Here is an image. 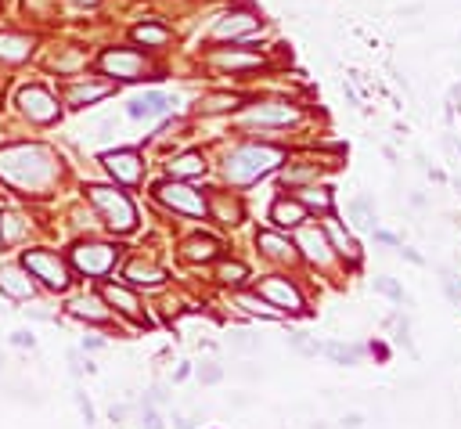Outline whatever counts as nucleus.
<instances>
[{"label":"nucleus","mask_w":461,"mask_h":429,"mask_svg":"<svg viewBox=\"0 0 461 429\" xmlns=\"http://www.w3.org/2000/svg\"><path fill=\"white\" fill-rule=\"evenodd\" d=\"M101 69L108 76H119V80H141L148 73V61L141 51H108L101 58Z\"/></svg>","instance_id":"nucleus-8"},{"label":"nucleus","mask_w":461,"mask_h":429,"mask_svg":"<svg viewBox=\"0 0 461 429\" xmlns=\"http://www.w3.org/2000/svg\"><path fill=\"white\" fill-rule=\"evenodd\" d=\"M115 256H119V249H112V245L83 242V245L72 249V267L80 274H87V278H105V274L115 267Z\"/></svg>","instance_id":"nucleus-6"},{"label":"nucleus","mask_w":461,"mask_h":429,"mask_svg":"<svg viewBox=\"0 0 461 429\" xmlns=\"http://www.w3.org/2000/svg\"><path fill=\"white\" fill-rule=\"evenodd\" d=\"M0 98H4V80H0Z\"/></svg>","instance_id":"nucleus-52"},{"label":"nucleus","mask_w":461,"mask_h":429,"mask_svg":"<svg viewBox=\"0 0 461 429\" xmlns=\"http://www.w3.org/2000/svg\"><path fill=\"white\" fill-rule=\"evenodd\" d=\"M213 66H220V69H256V66H263V58L245 54V51H220V54H213Z\"/></svg>","instance_id":"nucleus-25"},{"label":"nucleus","mask_w":461,"mask_h":429,"mask_svg":"<svg viewBox=\"0 0 461 429\" xmlns=\"http://www.w3.org/2000/svg\"><path fill=\"white\" fill-rule=\"evenodd\" d=\"M314 173H317L314 166H299V170H289V173H285V180H289V184H299V180L314 177Z\"/></svg>","instance_id":"nucleus-41"},{"label":"nucleus","mask_w":461,"mask_h":429,"mask_svg":"<svg viewBox=\"0 0 461 429\" xmlns=\"http://www.w3.org/2000/svg\"><path fill=\"white\" fill-rule=\"evenodd\" d=\"M112 94V83H76V87H69V105H90V101H98V98H108Z\"/></svg>","instance_id":"nucleus-24"},{"label":"nucleus","mask_w":461,"mask_h":429,"mask_svg":"<svg viewBox=\"0 0 461 429\" xmlns=\"http://www.w3.org/2000/svg\"><path fill=\"white\" fill-rule=\"evenodd\" d=\"M76 408L83 411V418H87V425H90V422H94V404H90V401H87V393H80V390H76Z\"/></svg>","instance_id":"nucleus-40"},{"label":"nucleus","mask_w":461,"mask_h":429,"mask_svg":"<svg viewBox=\"0 0 461 429\" xmlns=\"http://www.w3.org/2000/svg\"><path fill=\"white\" fill-rule=\"evenodd\" d=\"M278 163H282V148L245 144V148L231 151V159H227V180H234V184H253V180H260L263 173H270Z\"/></svg>","instance_id":"nucleus-2"},{"label":"nucleus","mask_w":461,"mask_h":429,"mask_svg":"<svg viewBox=\"0 0 461 429\" xmlns=\"http://www.w3.org/2000/svg\"><path fill=\"white\" fill-rule=\"evenodd\" d=\"M324 235L331 238V245H335V253H339L343 260H350V263H357L360 260V245L353 242V235L335 220V213H324Z\"/></svg>","instance_id":"nucleus-13"},{"label":"nucleus","mask_w":461,"mask_h":429,"mask_svg":"<svg viewBox=\"0 0 461 429\" xmlns=\"http://www.w3.org/2000/svg\"><path fill=\"white\" fill-rule=\"evenodd\" d=\"M156 199L163 206H170L173 213H184V217H206L209 213V202L202 192L188 188V184H177V180H166L156 188Z\"/></svg>","instance_id":"nucleus-5"},{"label":"nucleus","mask_w":461,"mask_h":429,"mask_svg":"<svg viewBox=\"0 0 461 429\" xmlns=\"http://www.w3.org/2000/svg\"><path fill=\"white\" fill-rule=\"evenodd\" d=\"M299 202H303L306 209L331 213V195H328V188H303V192H299Z\"/></svg>","instance_id":"nucleus-34"},{"label":"nucleus","mask_w":461,"mask_h":429,"mask_svg":"<svg viewBox=\"0 0 461 429\" xmlns=\"http://www.w3.org/2000/svg\"><path fill=\"white\" fill-rule=\"evenodd\" d=\"M25 231H29V224H25L22 213H0V245H4V249L18 245Z\"/></svg>","instance_id":"nucleus-23"},{"label":"nucleus","mask_w":461,"mask_h":429,"mask_svg":"<svg viewBox=\"0 0 461 429\" xmlns=\"http://www.w3.org/2000/svg\"><path fill=\"white\" fill-rule=\"evenodd\" d=\"M134 40L144 44V47H163V44L170 40V29H166V25H156V22H144V25L134 29Z\"/></svg>","instance_id":"nucleus-30"},{"label":"nucleus","mask_w":461,"mask_h":429,"mask_svg":"<svg viewBox=\"0 0 461 429\" xmlns=\"http://www.w3.org/2000/svg\"><path fill=\"white\" fill-rule=\"evenodd\" d=\"M137 425H141V429H163V415L156 411V404H144V408L137 411Z\"/></svg>","instance_id":"nucleus-37"},{"label":"nucleus","mask_w":461,"mask_h":429,"mask_svg":"<svg viewBox=\"0 0 461 429\" xmlns=\"http://www.w3.org/2000/svg\"><path fill=\"white\" fill-rule=\"evenodd\" d=\"M457 151H461V141H457Z\"/></svg>","instance_id":"nucleus-53"},{"label":"nucleus","mask_w":461,"mask_h":429,"mask_svg":"<svg viewBox=\"0 0 461 429\" xmlns=\"http://www.w3.org/2000/svg\"><path fill=\"white\" fill-rule=\"evenodd\" d=\"M0 289H4L11 299H29L33 296V282H29V271L18 267H0Z\"/></svg>","instance_id":"nucleus-15"},{"label":"nucleus","mask_w":461,"mask_h":429,"mask_svg":"<svg viewBox=\"0 0 461 429\" xmlns=\"http://www.w3.org/2000/svg\"><path fill=\"white\" fill-rule=\"evenodd\" d=\"M127 415H130V408H122V404H119V408H115V404L108 408V418H112V422H122Z\"/></svg>","instance_id":"nucleus-45"},{"label":"nucleus","mask_w":461,"mask_h":429,"mask_svg":"<svg viewBox=\"0 0 461 429\" xmlns=\"http://www.w3.org/2000/svg\"><path fill=\"white\" fill-rule=\"evenodd\" d=\"M270 220L278 228H299L306 220V206L299 199H278L274 209H270Z\"/></svg>","instance_id":"nucleus-17"},{"label":"nucleus","mask_w":461,"mask_h":429,"mask_svg":"<svg viewBox=\"0 0 461 429\" xmlns=\"http://www.w3.org/2000/svg\"><path fill=\"white\" fill-rule=\"evenodd\" d=\"M29 54H33V37L0 33V61H25Z\"/></svg>","instance_id":"nucleus-19"},{"label":"nucleus","mask_w":461,"mask_h":429,"mask_svg":"<svg viewBox=\"0 0 461 429\" xmlns=\"http://www.w3.org/2000/svg\"><path fill=\"white\" fill-rule=\"evenodd\" d=\"M400 253H404V256H408V260H411V263H422V256H418V253H415V249H400Z\"/></svg>","instance_id":"nucleus-48"},{"label":"nucleus","mask_w":461,"mask_h":429,"mask_svg":"<svg viewBox=\"0 0 461 429\" xmlns=\"http://www.w3.org/2000/svg\"><path fill=\"white\" fill-rule=\"evenodd\" d=\"M350 213L357 217L360 228H375V209H372V202H367V199H357V202L350 206Z\"/></svg>","instance_id":"nucleus-35"},{"label":"nucleus","mask_w":461,"mask_h":429,"mask_svg":"<svg viewBox=\"0 0 461 429\" xmlns=\"http://www.w3.org/2000/svg\"><path fill=\"white\" fill-rule=\"evenodd\" d=\"M11 343H15V347H29V350H33V347H37V340H33V332H15V335H11Z\"/></svg>","instance_id":"nucleus-43"},{"label":"nucleus","mask_w":461,"mask_h":429,"mask_svg":"<svg viewBox=\"0 0 461 429\" xmlns=\"http://www.w3.org/2000/svg\"><path fill=\"white\" fill-rule=\"evenodd\" d=\"M122 278H127L130 285H163L166 271L156 267V263H144V260H130L127 271H122Z\"/></svg>","instance_id":"nucleus-18"},{"label":"nucleus","mask_w":461,"mask_h":429,"mask_svg":"<svg viewBox=\"0 0 461 429\" xmlns=\"http://www.w3.org/2000/svg\"><path fill=\"white\" fill-rule=\"evenodd\" d=\"M170 108V98H163V94H144V98H137L127 112H130V119H151V116H163Z\"/></svg>","instance_id":"nucleus-27"},{"label":"nucleus","mask_w":461,"mask_h":429,"mask_svg":"<svg viewBox=\"0 0 461 429\" xmlns=\"http://www.w3.org/2000/svg\"><path fill=\"white\" fill-rule=\"evenodd\" d=\"M105 347V340H98V335H87L83 340V350H101Z\"/></svg>","instance_id":"nucleus-47"},{"label":"nucleus","mask_w":461,"mask_h":429,"mask_svg":"<svg viewBox=\"0 0 461 429\" xmlns=\"http://www.w3.org/2000/svg\"><path fill=\"white\" fill-rule=\"evenodd\" d=\"M231 340H234V347H238V350H245V354H249V350H256V340H249L245 332H234Z\"/></svg>","instance_id":"nucleus-42"},{"label":"nucleus","mask_w":461,"mask_h":429,"mask_svg":"<svg viewBox=\"0 0 461 429\" xmlns=\"http://www.w3.org/2000/svg\"><path fill=\"white\" fill-rule=\"evenodd\" d=\"M256 245H260L267 256H274V260H292V256H296V245H292L289 238H282V235H274V231H260V235H256Z\"/></svg>","instance_id":"nucleus-22"},{"label":"nucleus","mask_w":461,"mask_h":429,"mask_svg":"<svg viewBox=\"0 0 461 429\" xmlns=\"http://www.w3.org/2000/svg\"><path fill=\"white\" fill-rule=\"evenodd\" d=\"M101 299L112 306V311H119V314H127V318H141V303H137V296L130 292V289H122V285H101Z\"/></svg>","instance_id":"nucleus-16"},{"label":"nucleus","mask_w":461,"mask_h":429,"mask_svg":"<svg viewBox=\"0 0 461 429\" xmlns=\"http://www.w3.org/2000/svg\"><path fill=\"white\" fill-rule=\"evenodd\" d=\"M245 278H249V267L238 263V260H224L217 267V282H224V285H241Z\"/></svg>","instance_id":"nucleus-33"},{"label":"nucleus","mask_w":461,"mask_h":429,"mask_svg":"<svg viewBox=\"0 0 461 429\" xmlns=\"http://www.w3.org/2000/svg\"><path fill=\"white\" fill-rule=\"evenodd\" d=\"M18 105L25 108V116L33 123H54L58 119V105H54V98L47 94L44 87H25L18 94Z\"/></svg>","instance_id":"nucleus-11"},{"label":"nucleus","mask_w":461,"mask_h":429,"mask_svg":"<svg viewBox=\"0 0 461 429\" xmlns=\"http://www.w3.org/2000/svg\"><path fill=\"white\" fill-rule=\"evenodd\" d=\"M238 306H241L245 314H256V318H270V321L278 318V306H270L263 296H253V292H241V296H238Z\"/></svg>","instance_id":"nucleus-31"},{"label":"nucleus","mask_w":461,"mask_h":429,"mask_svg":"<svg viewBox=\"0 0 461 429\" xmlns=\"http://www.w3.org/2000/svg\"><path fill=\"white\" fill-rule=\"evenodd\" d=\"M375 292H382V296H389V299H396V303H408L404 289L396 285L393 278H375Z\"/></svg>","instance_id":"nucleus-38"},{"label":"nucleus","mask_w":461,"mask_h":429,"mask_svg":"<svg viewBox=\"0 0 461 429\" xmlns=\"http://www.w3.org/2000/svg\"><path fill=\"white\" fill-rule=\"evenodd\" d=\"M105 170L119 180V184H137L144 177V159L137 156L134 148H119L105 156Z\"/></svg>","instance_id":"nucleus-9"},{"label":"nucleus","mask_w":461,"mask_h":429,"mask_svg":"<svg viewBox=\"0 0 461 429\" xmlns=\"http://www.w3.org/2000/svg\"><path fill=\"white\" fill-rule=\"evenodd\" d=\"M22 267L33 274V278H40L47 289H54V292H65L69 282H72L69 263L61 260L58 253H51V249H25L22 253Z\"/></svg>","instance_id":"nucleus-4"},{"label":"nucleus","mask_w":461,"mask_h":429,"mask_svg":"<svg viewBox=\"0 0 461 429\" xmlns=\"http://www.w3.org/2000/svg\"><path fill=\"white\" fill-rule=\"evenodd\" d=\"M256 25H260V18L253 11H231L213 25V37L217 40H238V37H249Z\"/></svg>","instance_id":"nucleus-12"},{"label":"nucleus","mask_w":461,"mask_h":429,"mask_svg":"<svg viewBox=\"0 0 461 429\" xmlns=\"http://www.w3.org/2000/svg\"><path fill=\"white\" fill-rule=\"evenodd\" d=\"M173 422H177V429H195V425H191V418H173Z\"/></svg>","instance_id":"nucleus-49"},{"label":"nucleus","mask_w":461,"mask_h":429,"mask_svg":"<svg viewBox=\"0 0 461 429\" xmlns=\"http://www.w3.org/2000/svg\"><path fill=\"white\" fill-rule=\"evenodd\" d=\"M206 173V159L198 151H184V156L170 159V177H202Z\"/></svg>","instance_id":"nucleus-26"},{"label":"nucleus","mask_w":461,"mask_h":429,"mask_svg":"<svg viewBox=\"0 0 461 429\" xmlns=\"http://www.w3.org/2000/svg\"><path fill=\"white\" fill-rule=\"evenodd\" d=\"M209 202V217L213 220H220V224H227V228H234L238 220H241V206L234 202V199H227L224 192H217L213 199H206Z\"/></svg>","instance_id":"nucleus-20"},{"label":"nucleus","mask_w":461,"mask_h":429,"mask_svg":"<svg viewBox=\"0 0 461 429\" xmlns=\"http://www.w3.org/2000/svg\"><path fill=\"white\" fill-rule=\"evenodd\" d=\"M443 289H447V296H450V299H454V303H457V299H461V296H457V285H454V274H450V271H447V267H443Z\"/></svg>","instance_id":"nucleus-44"},{"label":"nucleus","mask_w":461,"mask_h":429,"mask_svg":"<svg viewBox=\"0 0 461 429\" xmlns=\"http://www.w3.org/2000/svg\"><path fill=\"white\" fill-rule=\"evenodd\" d=\"M360 425H364L360 415H343V429H360Z\"/></svg>","instance_id":"nucleus-46"},{"label":"nucleus","mask_w":461,"mask_h":429,"mask_svg":"<svg viewBox=\"0 0 461 429\" xmlns=\"http://www.w3.org/2000/svg\"><path fill=\"white\" fill-rule=\"evenodd\" d=\"M289 347H292L296 354H303V357H317V354H321V343L306 340V335H289Z\"/></svg>","instance_id":"nucleus-36"},{"label":"nucleus","mask_w":461,"mask_h":429,"mask_svg":"<svg viewBox=\"0 0 461 429\" xmlns=\"http://www.w3.org/2000/svg\"><path fill=\"white\" fill-rule=\"evenodd\" d=\"M87 199L94 202V209L105 217V224L112 228V231H134V224H137V213H134V202L122 195V192H115V188H101V184H90L87 188Z\"/></svg>","instance_id":"nucleus-3"},{"label":"nucleus","mask_w":461,"mask_h":429,"mask_svg":"<svg viewBox=\"0 0 461 429\" xmlns=\"http://www.w3.org/2000/svg\"><path fill=\"white\" fill-rule=\"evenodd\" d=\"M260 296H263L270 306H278V311H292V314H303V311H306L299 289H296L289 278H267V282L260 285Z\"/></svg>","instance_id":"nucleus-7"},{"label":"nucleus","mask_w":461,"mask_h":429,"mask_svg":"<svg viewBox=\"0 0 461 429\" xmlns=\"http://www.w3.org/2000/svg\"><path fill=\"white\" fill-rule=\"evenodd\" d=\"M321 354L324 357H331L335 364H360V357H364V350L360 347H346V343H321Z\"/></svg>","instance_id":"nucleus-29"},{"label":"nucleus","mask_w":461,"mask_h":429,"mask_svg":"<svg viewBox=\"0 0 461 429\" xmlns=\"http://www.w3.org/2000/svg\"><path fill=\"white\" fill-rule=\"evenodd\" d=\"M69 314H72V318H87V321H98V325L108 318L94 296H80V299H72V303H69Z\"/></svg>","instance_id":"nucleus-28"},{"label":"nucleus","mask_w":461,"mask_h":429,"mask_svg":"<svg viewBox=\"0 0 461 429\" xmlns=\"http://www.w3.org/2000/svg\"><path fill=\"white\" fill-rule=\"evenodd\" d=\"M195 375H198V383H206V386H217V383L224 379V368L209 361V364H198V372H195Z\"/></svg>","instance_id":"nucleus-39"},{"label":"nucleus","mask_w":461,"mask_h":429,"mask_svg":"<svg viewBox=\"0 0 461 429\" xmlns=\"http://www.w3.org/2000/svg\"><path fill=\"white\" fill-rule=\"evenodd\" d=\"M310 429H324V422H310Z\"/></svg>","instance_id":"nucleus-51"},{"label":"nucleus","mask_w":461,"mask_h":429,"mask_svg":"<svg viewBox=\"0 0 461 429\" xmlns=\"http://www.w3.org/2000/svg\"><path fill=\"white\" fill-rule=\"evenodd\" d=\"M296 119H299V112L285 101H263L241 116V123H256V127H289Z\"/></svg>","instance_id":"nucleus-10"},{"label":"nucleus","mask_w":461,"mask_h":429,"mask_svg":"<svg viewBox=\"0 0 461 429\" xmlns=\"http://www.w3.org/2000/svg\"><path fill=\"white\" fill-rule=\"evenodd\" d=\"M238 105H241L238 94H213V98L198 101V112H202V116H217V112H231V108H238Z\"/></svg>","instance_id":"nucleus-32"},{"label":"nucleus","mask_w":461,"mask_h":429,"mask_svg":"<svg viewBox=\"0 0 461 429\" xmlns=\"http://www.w3.org/2000/svg\"><path fill=\"white\" fill-rule=\"evenodd\" d=\"M450 98H454V101H461V83H454V87H450Z\"/></svg>","instance_id":"nucleus-50"},{"label":"nucleus","mask_w":461,"mask_h":429,"mask_svg":"<svg viewBox=\"0 0 461 429\" xmlns=\"http://www.w3.org/2000/svg\"><path fill=\"white\" fill-rule=\"evenodd\" d=\"M217 238H209V235H195V238H188L184 242V260H191V263H209L213 256H217Z\"/></svg>","instance_id":"nucleus-21"},{"label":"nucleus","mask_w":461,"mask_h":429,"mask_svg":"<svg viewBox=\"0 0 461 429\" xmlns=\"http://www.w3.org/2000/svg\"><path fill=\"white\" fill-rule=\"evenodd\" d=\"M58 173L51 151L40 144H15L0 151V180H8L11 188L37 192Z\"/></svg>","instance_id":"nucleus-1"},{"label":"nucleus","mask_w":461,"mask_h":429,"mask_svg":"<svg viewBox=\"0 0 461 429\" xmlns=\"http://www.w3.org/2000/svg\"><path fill=\"white\" fill-rule=\"evenodd\" d=\"M299 249L306 260H314V263H328L331 260V245H328V235L321 228H303L299 224Z\"/></svg>","instance_id":"nucleus-14"}]
</instances>
